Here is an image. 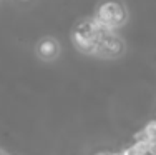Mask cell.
<instances>
[{"mask_svg": "<svg viewBox=\"0 0 156 155\" xmlns=\"http://www.w3.org/2000/svg\"><path fill=\"white\" fill-rule=\"evenodd\" d=\"M96 22H100L101 25L106 27H120L125 24L126 20V9L121 2L118 0H108V2L100 3V7L96 9Z\"/></svg>", "mask_w": 156, "mask_h": 155, "instance_id": "1", "label": "cell"}, {"mask_svg": "<svg viewBox=\"0 0 156 155\" xmlns=\"http://www.w3.org/2000/svg\"><path fill=\"white\" fill-rule=\"evenodd\" d=\"M125 52V43L113 30L101 32L98 35V42H96V55H103V57H120Z\"/></svg>", "mask_w": 156, "mask_h": 155, "instance_id": "2", "label": "cell"}, {"mask_svg": "<svg viewBox=\"0 0 156 155\" xmlns=\"http://www.w3.org/2000/svg\"><path fill=\"white\" fill-rule=\"evenodd\" d=\"M37 52H38V57L43 60H53L60 52V47L55 39H43L37 47Z\"/></svg>", "mask_w": 156, "mask_h": 155, "instance_id": "3", "label": "cell"}, {"mask_svg": "<svg viewBox=\"0 0 156 155\" xmlns=\"http://www.w3.org/2000/svg\"><path fill=\"white\" fill-rule=\"evenodd\" d=\"M143 132H144V135H146L150 140H156V120L148 122V124L144 125Z\"/></svg>", "mask_w": 156, "mask_h": 155, "instance_id": "4", "label": "cell"}, {"mask_svg": "<svg viewBox=\"0 0 156 155\" xmlns=\"http://www.w3.org/2000/svg\"><path fill=\"white\" fill-rule=\"evenodd\" d=\"M95 155H118V153H113V152H98Z\"/></svg>", "mask_w": 156, "mask_h": 155, "instance_id": "5", "label": "cell"}, {"mask_svg": "<svg viewBox=\"0 0 156 155\" xmlns=\"http://www.w3.org/2000/svg\"><path fill=\"white\" fill-rule=\"evenodd\" d=\"M0 155H5V153H3V152H2V150H0Z\"/></svg>", "mask_w": 156, "mask_h": 155, "instance_id": "6", "label": "cell"}]
</instances>
